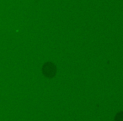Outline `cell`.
<instances>
[{
	"label": "cell",
	"mask_w": 123,
	"mask_h": 121,
	"mask_svg": "<svg viewBox=\"0 0 123 121\" xmlns=\"http://www.w3.org/2000/svg\"><path fill=\"white\" fill-rule=\"evenodd\" d=\"M43 73L48 77H52L56 74V67L52 63H46L43 67Z\"/></svg>",
	"instance_id": "6da1fadb"
},
{
	"label": "cell",
	"mask_w": 123,
	"mask_h": 121,
	"mask_svg": "<svg viewBox=\"0 0 123 121\" xmlns=\"http://www.w3.org/2000/svg\"><path fill=\"white\" fill-rule=\"evenodd\" d=\"M115 121H122V112H120L116 114Z\"/></svg>",
	"instance_id": "7a4b0ae2"
}]
</instances>
